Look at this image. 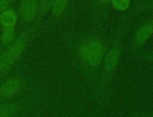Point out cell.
Returning a JSON list of instances; mask_svg holds the SVG:
<instances>
[{"label": "cell", "instance_id": "obj_1", "mask_svg": "<svg viewBox=\"0 0 153 117\" xmlns=\"http://www.w3.org/2000/svg\"><path fill=\"white\" fill-rule=\"evenodd\" d=\"M79 51L82 59L90 64L97 66L100 62L103 56V47L98 41L91 39L84 42Z\"/></svg>", "mask_w": 153, "mask_h": 117}, {"label": "cell", "instance_id": "obj_2", "mask_svg": "<svg viewBox=\"0 0 153 117\" xmlns=\"http://www.w3.org/2000/svg\"><path fill=\"white\" fill-rule=\"evenodd\" d=\"M23 45L21 42L17 41L0 56V72L8 67L20 54Z\"/></svg>", "mask_w": 153, "mask_h": 117}, {"label": "cell", "instance_id": "obj_3", "mask_svg": "<svg viewBox=\"0 0 153 117\" xmlns=\"http://www.w3.org/2000/svg\"><path fill=\"white\" fill-rule=\"evenodd\" d=\"M36 11V4L33 1H23L20 6V13L23 19L31 20L34 17Z\"/></svg>", "mask_w": 153, "mask_h": 117}, {"label": "cell", "instance_id": "obj_4", "mask_svg": "<svg viewBox=\"0 0 153 117\" xmlns=\"http://www.w3.org/2000/svg\"><path fill=\"white\" fill-rule=\"evenodd\" d=\"M153 33V24L147 23L143 26L136 33L135 42L137 44L143 43Z\"/></svg>", "mask_w": 153, "mask_h": 117}, {"label": "cell", "instance_id": "obj_5", "mask_svg": "<svg viewBox=\"0 0 153 117\" xmlns=\"http://www.w3.org/2000/svg\"><path fill=\"white\" fill-rule=\"evenodd\" d=\"M18 87V84L16 81L12 79L5 82L0 88L1 95L4 96H9L16 92Z\"/></svg>", "mask_w": 153, "mask_h": 117}, {"label": "cell", "instance_id": "obj_6", "mask_svg": "<svg viewBox=\"0 0 153 117\" xmlns=\"http://www.w3.org/2000/svg\"><path fill=\"white\" fill-rule=\"evenodd\" d=\"M118 57V52L115 49H112L107 54L105 59V67L109 70L113 69L117 63Z\"/></svg>", "mask_w": 153, "mask_h": 117}, {"label": "cell", "instance_id": "obj_7", "mask_svg": "<svg viewBox=\"0 0 153 117\" xmlns=\"http://www.w3.org/2000/svg\"><path fill=\"white\" fill-rule=\"evenodd\" d=\"M1 21L4 26L8 27H11L15 23L16 16L10 11H5L1 16Z\"/></svg>", "mask_w": 153, "mask_h": 117}, {"label": "cell", "instance_id": "obj_8", "mask_svg": "<svg viewBox=\"0 0 153 117\" xmlns=\"http://www.w3.org/2000/svg\"><path fill=\"white\" fill-rule=\"evenodd\" d=\"M15 111V106L11 104L0 106V117H9Z\"/></svg>", "mask_w": 153, "mask_h": 117}, {"label": "cell", "instance_id": "obj_9", "mask_svg": "<svg viewBox=\"0 0 153 117\" xmlns=\"http://www.w3.org/2000/svg\"><path fill=\"white\" fill-rule=\"evenodd\" d=\"M130 1L128 0H114L112 1L113 7L118 10H124L129 5Z\"/></svg>", "mask_w": 153, "mask_h": 117}, {"label": "cell", "instance_id": "obj_10", "mask_svg": "<svg viewBox=\"0 0 153 117\" xmlns=\"http://www.w3.org/2000/svg\"><path fill=\"white\" fill-rule=\"evenodd\" d=\"M66 5V1H56L53 4V12L54 14H60L64 10Z\"/></svg>", "mask_w": 153, "mask_h": 117}, {"label": "cell", "instance_id": "obj_11", "mask_svg": "<svg viewBox=\"0 0 153 117\" xmlns=\"http://www.w3.org/2000/svg\"><path fill=\"white\" fill-rule=\"evenodd\" d=\"M14 30L11 27H9L8 29H7L4 32L2 39L4 42H8L11 41L14 37Z\"/></svg>", "mask_w": 153, "mask_h": 117}, {"label": "cell", "instance_id": "obj_12", "mask_svg": "<svg viewBox=\"0 0 153 117\" xmlns=\"http://www.w3.org/2000/svg\"><path fill=\"white\" fill-rule=\"evenodd\" d=\"M7 5L6 1H0V10L3 9L4 7H6V5Z\"/></svg>", "mask_w": 153, "mask_h": 117}]
</instances>
